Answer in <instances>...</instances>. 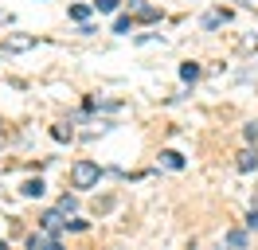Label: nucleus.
I'll list each match as a JSON object with an SVG mask.
<instances>
[{"mask_svg": "<svg viewBox=\"0 0 258 250\" xmlns=\"http://www.w3.org/2000/svg\"><path fill=\"white\" fill-rule=\"evenodd\" d=\"M0 250H8V246H4V238H0Z\"/></svg>", "mask_w": 258, "mask_h": 250, "instance_id": "nucleus-20", "label": "nucleus"}, {"mask_svg": "<svg viewBox=\"0 0 258 250\" xmlns=\"http://www.w3.org/2000/svg\"><path fill=\"white\" fill-rule=\"evenodd\" d=\"M219 24H227V12H208V16H204V28H219Z\"/></svg>", "mask_w": 258, "mask_h": 250, "instance_id": "nucleus-8", "label": "nucleus"}, {"mask_svg": "<svg viewBox=\"0 0 258 250\" xmlns=\"http://www.w3.org/2000/svg\"><path fill=\"white\" fill-rule=\"evenodd\" d=\"M98 180H102V168H98L94 160H79V164L71 168V188H79V192L98 188Z\"/></svg>", "mask_w": 258, "mask_h": 250, "instance_id": "nucleus-1", "label": "nucleus"}, {"mask_svg": "<svg viewBox=\"0 0 258 250\" xmlns=\"http://www.w3.org/2000/svg\"><path fill=\"white\" fill-rule=\"evenodd\" d=\"M235 168L239 172H254L258 168V149H242L239 160H235Z\"/></svg>", "mask_w": 258, "mask_h": 250, "instance_id": "nucleus-4", "label": "nucleus"}, {"mask_svg": "<svg viewBox=\"0 0 258 250\" xmlns=\"http://www.w3.org/2000/svg\"><path fill=\"white\" fill-rule=\"evenodd\" d=\"M75 207H79L75 196H63V200H59V211H63V215H67V211H75Z\"/></svg>", "mask_w": 258, "mask_h": 250, "instance_id": "nucleus-15", "label": "nucleus"}, {"mask_svg": "<svg viewBox=\"0 0 258 250\" xmlns=\"http://www.w3.org/2000/svg\"><path fill=\"white\" fill-rule=\"evenodd\" d=\"M86 16H90V4H75L71 8V20H79V24H86Z\"/></svg>", "mask_w": 258, "mask_h": 250, "instance_id": "nucleus-12", "label": "nucleus"}, {"mask_svg": "<svg viewBox=\"0 0 258 250\" xmlns=\"http://www.w3.org/2000/svg\"><path fill=\"white\" fill-rule=\"evenodd\" d=\"M39 223H43V231H59L67 219H63V211H43V219H39Z\"/></svg>", "mask_w": 258, "mask_h": 250, "instance_id": "nucleus-6", "label": "nucleus"}, {"mask_svg": "<svg viewBox=\"0 0 258 250\" xmlns=\"http://www.w3.org/2000/svg\"><path fill=\"white\" fill-rule=\"evenodd\" d=\"M32 47H35V35H8L0 43V51L4 55H20V51H32Z\"/></svg>", "mask_w": 258, "mask_h": 250, "instance_id": "nucleus-2", "label": "nucleus"}, {"mask_svg": "<svg viewBox=\"0 0 258 250\" xmlns=\"http://www.w3.org/2000/svg\"><path fill=\"white\" fill-rule=\"evenodd\" d=\"M47 250H63V246H59V242H51V246H47Z\"/></svg>", "mask_w": 258, "mask_h": 250, "instance_id": "nucleus-19", "label": "nucleus"}, {"mask_svg": "<svg viewBox=\"0 0 258 250\" xmlns=\"http://www.w3.org/2000/svg\"><path fill=\"white\" fill-rule=\"evenodd\" d=\"M246 227H250V231H258V207L250 211V215H246Z\"/></svg>", "mask_w": 258, "mask_h": 250, "instance_id": "nucleus-16", "label": "nucleus"}, {"mask_svg": "<svg viewBox=\"0 0 258 250\" xmlns=\"http://www.w3.org/2000/svg\"><path fill=\"white\" fill-rule=\"evenodd\" d=\"M117 4H121V0H94L98 12H117Z\"/></svg>", "mask_w": 258, "mask_h": 250, "instance_id": "nucleus-13", "label": "nucleus"}, {"mask_svg": "<svg viewBox=\"0 0 258 250\" xmlns=\"http://www.w3.org/2000/svg\"><path fill=\"white\" fill-rule=\"evenodd\" d=\"M113 31H117V35H129V31H133V20H129V16H117V20H113Z\"/></svg>", "mask_w": 258, "mask_h": 250, "instance_id": "nucleus-9", "label": "nucleus"}, {"mask_svg": "<svg viewBox=\"0 0 258 250\" xmlns=\"http://www.w3.org/2000/svg\"><path fill=\"white\" fill-rule=\"evenodd\" d=\"M227 246L242 250V246H246V231H231V234H227Z\"/></svg>", "mask_w": 258, "mask_h": 250, "instance_id": "nucleus-11", "label": "nucleus"}, {"mask_svg": "<svg viewBox=\"0 0 258 250\" xmlns=\"http://www.w3.org/2000/svg\"><path fill=\"white\" fill-rule=\"evenodd\" d=\"M161 164H164V168H172V172H180L184 164H188V160H184L176 149H164V153H161Z\"/></svg>", "mask_w": 258, "mask_h": 250, "instance_id": "nucleus-5", "label": "nucleus"}, {"mask_svg": "<svg viewBox=\"0 0 258 250\" xmlns=\"http://www.w3.org/2000/svg\"><path fill=\"white\" fill-rule=\"evenodd\" d=\"M4 141H8V129H4V125H0V149H4Z\"/></svg>", "mask_w": 258, "mask_h": 250, "instance_id": "nucleus-17", "label": "nucleus"}, {"mask_svg": "<svg viewBox=\"0 0 258 250\" xmlns=\"http://www.w3.org/2000/svg\"><path fill=\"white\" fill-rule=\"evenodd\" d=\"M43 180H39V176H32V180H24V184H20V196H24V200H39V196H43Z\"/></svg>", "mask_w": 258, "mask_h": 250, "instance_id": "nucleus-3", "label": "nucleus"}, {"mask_svg": "<svg viewBox=\"0 0 258 250\" xmlns=\"http://www.w3.org/2000/svg\"><path fill=\"white\" fill-rule=\"evenodd\" d=\"M180 78H184V82H196V78H200V67H196V62H184V67H180Z\"/></svg>", "mask_w": 258, "mask_h": 250, "instance_id": "nucleus-10", "label": "nucleus"}, {"mask_svg": "<svg viewBox=\"0 0 258 250\" xmlns=\"http://www.w3.org/2000/svg\"><path fill=\"white\" fill-rule=\"evenodd\" d=\"M242 8H258V0H239Z\"/></svg>", "mask_w": 258, "mask_h": 250, "instance_id": "nucleus-18", "label": "nucleus"}, {"mask_svg": "<svg viewBox=\"0 0 258 250\" xmlns=\"http://www.w3.org/2000/svg\"><path fill=\"white\" fill-rule=\"evenodd\" d=\"M51 242H55L51 234H32V238H28V250H47Z\"/></svg>", "mask_w": 258, "mask_h": 250, "instance_id": "nucleus-7", "label": "nucleus"}, {"mask_svg": "<svg viewBox=\"0 0 258 250\" xmlns=\"http://www.w3.org/2000/svg\"><path fill=\"white\" fill-rule=\"evenodd\" d=\"M51 137L55 141H71V125H67V129L63 125H51Z\"/></svg>", "mask_w": 258, "mask_h": 250, "instance_id": "nucleus-14", "label": "nucleus"}]
</instances>
